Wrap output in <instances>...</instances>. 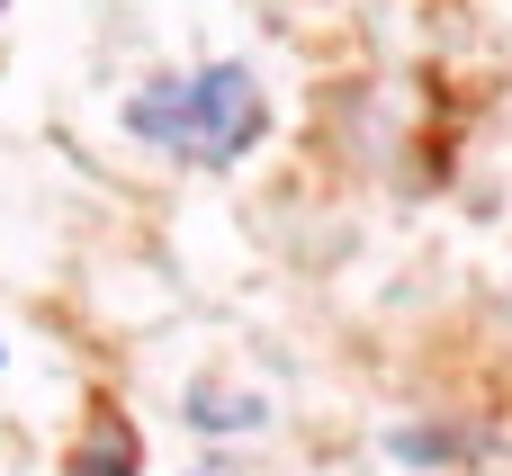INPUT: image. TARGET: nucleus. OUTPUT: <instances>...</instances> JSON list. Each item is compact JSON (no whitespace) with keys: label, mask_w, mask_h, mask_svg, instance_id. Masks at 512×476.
<instances>
[{"label":"nucleus","mask_w":512,"mask_h":476,"mask_svg":"<svg viewBox=\"0 0 512 476\" xmlns=\"http://www.w3.org/2000/svg\"><path fill=\"white\" fill-rule=\"evenodd\" d=\"M126 126H135L144 144H162V153L216 171V162H243V153L261 144L270 108H261V81H252L243 63H207V72H189V81H144V90L126 99Z\"/></svg>","instance_id":"obj_1"},{"label":"nucleus","mask_w":512,"mask_h":476,"mask_svg":"<svg viewBox=\"0 0 512 476\" xmlns=\"http://www.w3.org/2000/svg\"><path fill=\"white\" fill-rule=\"evenodd\" d=\"M72 476H135V450H126V432H99V441L72 459Z\"/></svg>","instance_id":"obj_2"},{"label":"nucleus","mask_w":512,"mask_h":476,"mask_svg":"<svg viewBox=\"0 0 512 476\" xmlns=\"http://www.w3.org/2000/svg\"><path fill=\"white\" fill-rule=\"evenodd\" d=\"M189 414H198V423H261V405H216V396H198Z\"/></svg>","instance_id":"obj_3"}]
</instances>
